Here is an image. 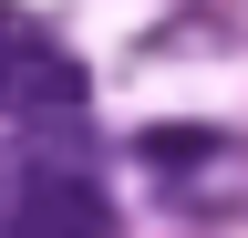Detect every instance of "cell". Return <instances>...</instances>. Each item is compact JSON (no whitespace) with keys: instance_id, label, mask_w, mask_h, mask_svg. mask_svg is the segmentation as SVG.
<instances>
[{"instance_id":"6da1fadb","label":"cell","mask_w":248,"mask_h":238,"mask_svg":"<svg viewBox=\"0 0 248 238\" xmlns=\"http://www.w3.org/2000/svg\"><path fill=\"white\" fill-rule=\"evenodd\" d=\"M0 228H31V238H104L114 228V197L93 187L83 166H62V156H31L11 176V218Z\"/></svg>"}]
</instances>
